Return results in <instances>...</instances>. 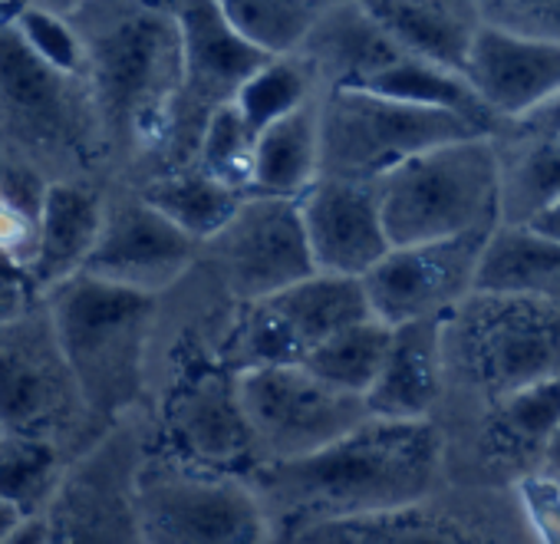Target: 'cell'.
<instances>
[{
	"label": "cell",
	"instance_id": "34",
	"mask_svg": "<svg viewBox=\"0 0 560 544\" xmlns=\"http://www.w3.org/2000/svg\"><path fill=\"white\" fill-rule=\"evenodd\" d=\"M254 152H257V132L244 123V116L231 103L211 116L191 165H198L201 172H208L221 185L250 195V188H254Z\"/></svg>",
	"mask_w": 560,
	"mask_h": 544
},
{
	"label": "cell",
	"instance_id": "37",
	"mask_svg": "<svg viewBox=\"0 0 560 544\" xmlns=\"http://www.w3.org/2000/svg\"><path fill=\"white\" fill-rule=\"evenodd\" d=\"M0 544H50L47 537V521L44 514H34V518H24L11 534L0 537Z\"/></svg>",
	"mask_w": 560,
	"mask_h": 544
},
{
	"label": "cell",
	"instance_id": "12",
	"mask_svg": "<svg viewBox=\"0 0 560 544\" xmlns=\"http://www.w3.org/2000/svg\"><path fill=\"white\" fill-rule=\"evenodd\" d=\"M291 544H534L514 488L445 482L393 511L330 521Z\"/></svg>",
	"mask_w": 560,
	"mask_h": 544
},
{
	"label": "cell",
	"instance_id": "33",
	"mask_svg": "<svg viewBox=\"0 0 560 544\" xmlns=\"http://www.w3.org/2000/svg\"><path fill=\"white\" fill-rule=\"evenodd\" d=\"M389 340H393V324H386L380 317H366V321L350 324L347 331L334 334L317 350H311L304 367L340 390L366 396L373 380L383 370Z\"/></svg>",
	"mask_w": 560,
	"mask_h": 544
},
{
	"label": "cell",
	"instance_id": "9",
	"mask_svg": "<svg viewBox=\"0 0 560 544\" xmlns=\"http://www.w3.org/2000/svg\"><path fill=\"white\" fill-rule=\"evenodd\" d=\"M145 544H273V528L247 475L198 468L162 452L139 472Z\"/></svg>",
	"mask_w": 560,
	"mask_h": 544
},
{
	"label": "cell",
	"instance_id": "16",
	"mask_svg": "<svg viewBox=\"0 0 560 544\" xmlns=\"http://www.w3.org/2000/svg\"><path fill=\"white\" fill-rule=\"evenodd\" d=\"M198 254L201 241L149 205L136 185L113 182L106 188L103 228L83 270L162 298L191 275Z\"/></svg>",
	"mask_w": 560,
	"mask_h": 544
},
{
	"label": "cell",
	"instance_id": "32",
	"mask_svg": "<svg viewBox=\"0 0 560 544\" xmlns=\"http://www.w3.org/2000/svg\"><path fill=\"white\" fill-rule=\"evenodd\" d=\"M320 93V80L301 54H280L254 70V77L241 86L234 106L254 132H264Z\"/></svg>",
	"mask_w": 560,
	"mask_h": 544
},
{
	"label": "cell",
	"instance_id": "42",
	"mask_svg": "<svg viewBox=\"0 0 560 544\" xmlns=\"http://www.w3.org/2000/svg\"><path fill=\"white\" fill-rule=\"evenodd\" d=\"M0 436H4V432H0Z\"/></svg>",
	"mask_w": 560,
	"mask_h": 544
},
{
	"label": "cell",
	"instance_id": "31",
	"mask_svg": "<svg viewBox=\"0 0 560 544\" xmlns=\"http://www.w3.org/2000/svg\"><path fill=\"white\" fill-rule=\"evenodd\" d=\"M231 24L264 54H294L307 34L347 0H218Z\"/></svg>",
	"mask_w": 560,
	"mask_h": 544
},
{
	"label": "cell",
	"instance_id": "39",
	"mask_svg": "<svg viewBox=\"0 0 560 544\" xmlns=\"http://www.w3.org/2000/svg\"><path fill=\"white\" fill-rule=\"evenodd\" d=\"M24 4H34V8H44V11H54L60 18H70L83 0H24Z\"/></svg>",
	"mask_w": 560,
	"mask_h": 544
},
{
	"label": "cell",
	"instance_id": "40",
	"mask_svg": "<svg viewBox=\"0 0 560 544\" xmlns=\"http://www.w3.org/2000/svg\"><path fill=\"white\" fill-rule=\"evenodd\" d=\"M24 521V514L11 505V501H4V498H0V537H4V534H11L18 524Z\"/></svg>",
	"mask_w": 560,
	"mask_h": 544
},
{
	"label": "cell",
	"instance_id": "7",
	"mask_svg": "<svg viewBox=\"0 0 560 544\" xmlns=\"http://www.w3.org/2000/svg\"><path fill=\"white\" fill-rule=\"evenodd\" d=\"M380 205L393 247L494 228L501 221L494 142L468 136L409 159L380 182Z\"/></svg>",
	"mask_w": 560,
	"mask_h": 544
},
{
	"label": "cell",
	"instance_id": "27",
	"mask_svg": "<svg viewBox=\"0 0 560 544\" xmlns=\"http://www.w3.org/2000/svg\"><path fill=\"white\" fill-rule=\"evenodd\" d=\"M320 96L257 132L250 195L301 198L320 178Z\"/></svg>",
	"mask_w": 560,
	"mask_h": 544
},
{
	"label": "cell",
	"instance_id": "17",
	"mask_svg": "<svg viewBox=\"0 0 560 544\" xmlns=\"http://www.w3.org/2000/svg\"><path fill=\"white\" fill-rule=\"evenodd\" d=\"M494 228L396 244L363 278L373 314L386 324L448 317L478 288V264Z\"/></svg>",
	"mask_w": 560,
	"mask_h": 544
},
{
	"label": "cell",
	"instance_id": "2",
	"mask_svg": "<svg viewBox=\"0 0 560 544\" xmlns=\"http://www.w3.org/2000/svg\"><path fill=\"white\" fill-rule=\"evenodd\" d=\"M247 478L264 501L273 544H291L317 524L393 511L448 482L435 419L380 416L314 455L257 465Z\"/></svg>",
	"mask_w": 560,
	"mask_h": 544
},
{
	"label": "cell",
	"instance_id": "25",
	"mask_svg": "<svg viewBox=\"0 0 560 544\" xmlns=\"http://www.w3.org/2000/svg\"><path fill=\"white\" fill-rule=\"evenodd\" d=\"M363 4L406 54L462 73L485 31L478 0H363Z\"/></svg>",
	"mask_w": 560,
	"mask_h": 544
},
{
	"label": "cell",
	"instance_id": "15",
	"mask_svg": "<svg viewBox=\"0 0 560 544\" xmlns=\"http://www.w3.org/2000/svg\"><path fill=\"white\" fill-rule=\"evenodd\" d=\"M162 4L175 14L185 50L182 100L162 165V172H172L195 162L211 116L237 100L241 86L260 63L270 60V54H264L231 24L218 0H162Z\"/></svg>",
	"mask_w": 560,
	"mask_h": 544
},
{
	"label": "cell",
	"instance_id": "6",
	"mask_svg": "<svg viewBox=\"0 0 560 544\" xmlns=\"http://www.w3.org/2000/svg\"><path fill=\"white\" fill-rule=\"evenodd\" d=\"M106 429L86 406L44 298L0 317V432L50 439L80 455Z\"/></svg>",
	"mask_w": 560,
	"mask_h": 544
},
{
	"label": "cell",
	"instance_id": "13",
	"mask_svg": "<svg viewBox=\"0 0 560 544\" xmlns=\"http://www.w3.org/2000/svg\"><path fill=\"white\" fill-rule=\"evenodd\" d=\"M241 400L260 465L314 455L370 419L366 396L320 380L304 363L244 370Z\"/></svg>",
	"mask_w": 560,
	"mask_h": 544
},
{
	"label": "cell",
	"instance_id": "11",
	"mask_svg": "<svg viewBox=\"0 0 560 544\" xmlns=\"http://www.w3.org/2000/svg\"><path fill=\"white\" fill-rule=\"evenodd\" d=\"M560 419V380L488 406L435 416L445 445V478L458 485L514 488L547 462Z\"/></svg>",
	"mask_w": 560,
	"mask_h": 544
},
{
	"label": "cell",
	"instance_id": "36",
	"mask_svg": "<svg viewBox=\"0 0 560 544\" xmlns=\"http://www.w3.org/2000/svg\"><path fill=\"white\" fill-rule=\"evenodd\" d=\"M514 498L534 544H560V475L540 468L514 485Z\"/></svg>",
	"mask_w": 560,
	"mask_h": 544
},
{
	"label": "cell",
	"instance_id": "19",
	"mask_svg": "<svg viewBox=\"0 0 560 544\" xmlns=\"http://www.w3.org/2000/svg\"><path fill=\"white\" fill-rule=\"evenodd\" d=\"M501 221L530 224L560 201V96L508 116L494 136Z\"/></svg>",
	"mask_w": 560,
	"mask_h": 544
},
{
	"label": "cell",
	"instance_id": "14",
	"mask_svg": "<svg viewBox=\"0 0 560 544\" xmlns=\"http://www.w3.org/2000/svg\"><path fill=\"white\" fill-rule=\"evenodd\" d=\"M198 264L234 304L270 298L311 278L317 264L301 201L247 195L234 218L201 244Z\"/></svg>",
	"mask_w": 560,
	"mask_h": 544
},
{
	"label": "cell",
	"instance_id": "35",
	"mask_svg": "<svg viewBox=\"0 0 560 544\" xmlns=\"http://www.w3.org/2000/svg\"><path fill=\"white\" fill-rule=\"evenodd\" d=\"M488 31L560 44V0H478Z\"/></svg>",
	"mask_w": 560,
	"mask_h": 544
},
{
	"label": "cell",
	"instance_id": "24",
	"mask_svg": "<svg viewBox=\"0 0 560 544\" xmlns=\"http://www.w3.org/2000/svg\"><path fill=\"white\" fill-rule=\"evenodd\" d=\"M103 208L106 188L96 182H47L40 247L31 267V285L40 298L86 267L103 228Z\"/></svg>",
	"mask_w": 560,
	"mask_h": 544
},
{
	"label": "cell",
	"instance_id": "28",
	"mask_svg": "<svg viewBox=\"0 0 560 544\" xmlns=\"http://www.w3.org/2000/svg\"><path fill=\"white\" fill-rule=\"evenodd\" d=\"M363 90H373V93H383L393 100H406V103H419V106H432V109L458 113L462 119L478 126L485 136H494L498 126L504 123L488 106V100L478 93V86L468 80V73L422 60V57H412V54H406L396 67L380 73Z\"/></svg>",
	"mask_w": 560,
	"mask_h": 544
},
{
	"label": "cell",
	"instance_id": "30",
	"mask_svg": "<svg viewBox=\"0 0 560 544\" xmlns=\"http://www.w3.org/2000/svg\"><path fill=\"white\" fill-rule=\"evenodd\" d=\"M70 459L73 455L50 439L4 432L0 436V498L11 501L24 518L44 514Z\"/></svg>",
	"mask_w": 560,
	"mask_h": 544
},
{
	"label": "cell",
	"instance_id": "26",
	"mask_svg": "<svg viewBox=\"0 0 560 544\" xmlns=\"http://www.w3.org/2000/svg\"><path fill=\"white\" fill-rule=\"evenodd\" d=\"M475 291L560 301V241L530 224L498 221L478 264Z\"/></svg>",
	"mask_w": 560,
	"mask_h": 544
},
{
	"label": "cell",
	"instance_id": "23",
	"mask_svg": "<svg viewBox=\"0 0 560 544\" xmlns=\"http://www.w3.org/2000/svg\"><path fill=\"white\" fill-rule=\"evenodd\" d=\"M260 301L270 311L294 363H304L311 350H317L324 340L347 331L350 324L376 317L363 278L327 275V270H314L311 278Z\"/></svg>",
	"mask_w": 560,
	"mask_h": 544
},
{
	"label": "cell",
	"instance_id": "18",
	"mask_svg": "<svg viewBox=\"0 0 560 544\" xmlns=\"http://www.w3.org/2000/svg\"><path fill=\"white\" fill-rule=\"evenodd\" d=\"M298 201L317 270L366 278L389 254L380 185L320 175Z\"/></svg>",
	"mask_w": 560,
	"mask_h": 544
},
{
	"label": "cell",
	"instance_id": "1",
	"mask_svg": "<svg viewBox=\"0 0 560 544\" xmlns=\"http://www.w3.org/2000/svg\"><path fill=\"white\" fill-rule=\"evenodd\" d=\"M67 21L83 47L109 175L142 185L162 172L172 142L185 83L182 27L162 0H83Z\"/></svg>",
	"mask_w": 560,
	"mask_h": 544
},
{
	"label": "cell",
	"instance_id": "41",
	"mask_svg": "<svg viewBox=\"0 0 560 544\" xmlns=\"http://www.w3.org/2000/svg\"><path fill=\"white\" fill-rule=\"evenodd\" d=\"M544 468H550V472H557V475H560V419H557V429H553V436H550V445H547V462H544Z\"/></svg>",
	"mask_w": 560,
	"mask_h": 544
},
{
	"label": "cell",
	"instance_id": "4",
	"mask_svg": "<svg viewBox=\"0 0 560 544\" xmlns=\"http://www.w3.org/2000/svg\"><path fill=\"white\" fill-rule=\"evenodd\" d=\"M86 406L100 426L145 413L149 367L162 298L122 288L86 270L44 294Z\"/></svg>",
	"mask_w": 560,
	"mask_h": 544
},
{
	"label": "cell",
	"instance_id": "8",
	"mask_svg": "<svg viewBox=\"0 0 560 544\" xmlns=\"http://www.w3.org/2000/svg\"><path fill=\"white\" fill-rule=\"evenodd\" d=\"M468 136L485 132L448 109L353 86L320 93V175L330 178L380 185L409 159Z\"/></svg>",
	"mask_w": 560,
	"mask_h": 544
},
{
	"label": "cell",
	"instance_id": "3",
	"mask_svg": "<svg viewBox=\"0 0 560 544\" xmlns=\"http://www.w3.org/2000/svg\"><path fill=\"white\" fill-rule=\"evenodd\" d=\"M0 152L47 182H93L109 172L103 126L86 73L37 54L0 8Z\"/></svg>",
	"mask_w": 560,
	"mask_h": 544
},
{
	"label": "cell",
	"instance_id": "22",
	"mask_svg": "<svg viewBox=\"0 0 560 544\" xmlns=\"http://www.w3.org/2000/svg\"><path fill=\"white\" fill-rule=\"evenodd\" d=\"M294 54L311 63L320 90H363L406 57L363 0H347L334 8Z\"/></svg>",
	"mask_w": 560,
	"mask_h": 544
},
{
	"label": "cell",
	"instance_id": "38",
	"mask_svg": "<svg viewBox=\"0 0 560 544\" xmlns=\"http://www.w3.org/2000/svg\"><path fill=\"white\" fill-rule=\"evenodd\" d=\"M530 228H537V231H544V234H550V238L560 241V201L550 205L544 215H537V218L530 221Z\"/></svg>",
	"mask_w": 560,
	"mask_h": 544
},
{
	"label": "cell",
	"instance_id": "5",
	"mask_svg": "<svg viewBox=\"0 0 560 544\" xmlns=\"http://www.w3.org/2000/svg\"><path fill=\"white\" fill-rule=\"evenodd\" d=\"M442 360L445 396L435 416L553 383L560 380V301L475 291L442 321Z\"/></svg>",
	"mask_w": 560,
	"mask_h": 544
},
{
	"label": "cell",
	"instance_id": "21",
	"mask_svg": "<svg viewBox=\"0 0 560 544\" xmlns=\"http://www.w3.org/2000/svg\"><path fill=\"white\" fill-rule=\"evenodd\" d=\"M465 73L488 106L508 119L560 96V44L485 27Z\"/></svg>",
	"mask_w": 560,
	"mask_h": 544
},
{
	"label": "cell",
	"instance_id": "10",
	"mask_svg": "<svg viewBox=\"0 0 560 544\" xmlns=\"http://www.w3.org/2000/svg\"><path fill=\"white\" fill-rule=\"evenodd\" d=\"M149 455V419L132 413L70 459L44 508L50 544H145L139 472Z\"/></svg>",
	"mask_w": 560,
	"mask_h": 544
},
{
	"label": "cell",
	"instance_id": "20",
	"mask_svg": "<svg viewBox=\"0 0 560 544\" xmlns=\"http://www.w3.org/2000/svg\"><path fill=\"white\" fill-rule=\"evenodd\" d=\"M442 321L425 317L393 327L383 370L366 393L370 416L422 423L439 413L445 396Z\"/></svg>",
	"mask_w": 560,
	"mask_h": 544
},
{
	"label": "cell",
	"instance_id": "29",
	"mask_svg": "<svg viewBox=\"0 0 560 544\" xmlns=\"http://www.w3.org/2000/svg\"><path fill=\"white\" fill-rule=\"evenodd\" d=\"M136 188L142 192V198L149 205H155L165 218H172L182 231H188L201 244L208 238H214L234 218L241 201L247 198L244 192L221 185L198 165L162 172Z\"/></svg>",
	"mask_w": 560,
	"mask_h": 544
}]
</instances>
